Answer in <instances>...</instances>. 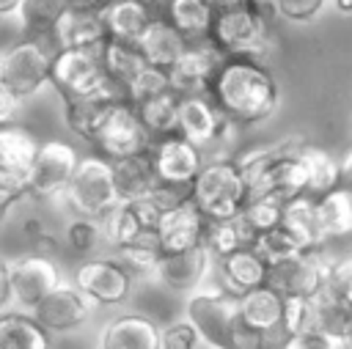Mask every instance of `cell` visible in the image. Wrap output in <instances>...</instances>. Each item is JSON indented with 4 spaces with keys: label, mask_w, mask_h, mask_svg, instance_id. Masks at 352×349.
Segmentation results:
<instances>
[{
    "label": "cell",
    "mask_w": 352,
    "mask_h": 349,
    "mask_svg": "<svg viewBox=\"0 0 352 349\" xmlns=\"http://www.w3.org/2000/svg\"><path fill=\"white\" fill-rule=\"evenodd\" d=\"M160 220H162V209L151 198L126 201L107 217L104 234L116 250L132 245H160V234H157Z\"/></svg>",
    "instance_id": "4fadbf2b"
},
{
    "label": "cell",
    "mask_w": 352,
    "mask_h": 349,
    "mask_svg": "<svg viewBox=\"0 0 352 349\" xmlns=\"http://www.w3.org/2000/svg\"><path fill=\"white\" fill-rule=\"evenodd\" d=\"M209 261H212V253L206 250V245L187 250V253L162 256L160 269H157V280L173 291H192L204 283V278L209 272Z\"/></svg>",
    "instance_id": "484cf974"
},
{
    "label": "cell",
    "mask_w": 352,
    "mask_h": 349,
    "mask_svg": "<svg viewBox=\"0 0 352 349\" xmlns=\"http://www.w3.org/2000/svg\"><path fill=\"white\" fill-rule=\"evenodd\" d=\"M333 5H336V11H341V14H352V0H330Z\"/></svg>",
    "instance_id": "11a10c76"
},
{
    "label": "cell",
    "mask_w": 352,
    "mask_h": 349,
    "mask_svg": "<svg viewBox=\"0 0 352 349\" xmlns=\"http://www.w3.org/2000/svg\"><path fill=\"white\" fill-rule=\"evenodd\" d=\"M148 157H151V165H154V173H157L160 184L190 190V192H192V184H195L198 173L206 165L204 151L182 135H168V137L154 140Z\"/></svg>",
    "instance_id": "30bf717a"
},
{
    "label": "cell",
    "mask_w": 352,
    "mask_h": 349,
    "mask_svg": "<svg viewBox=\"0 0 352 349\" xmlns=\"http://www.w3.org/2000/svg\"><path fill=\"white\" fill-rule=\"evenodd\" d=\"M330 261L322 250H300L270 267L267 286L280 291L283 297H314L327 286Z\"/></svg>",
    "instance_id": "8fae6325"
},
{
    "label": "cell",
    "mask_w": 352,
    "mask_h": 349,
    "mask_svg": "<svg viewBox=\"0 0 352 349\" xmlns=\"http://www.w3.org/2000/svg\"><path fill=\"white\" fill-rule=\"evenodd\" d=\"M283 212H286V203L280 198L261 195V198H248L239 217L253 231V236H261V234L275 231V228L283 225Z\"/></svg>",
    "instance_id": "ab89813d"
},
{
    "label": "cell",
    "mask_w": 352,
    "mask_h": 349,
    "mask_svg": "<svg viewBox=\"0 0 352 349\" xmlns=\"http://www.w3.org/2000/svg\"><path fill=\"white\" fill-rule=\"evenodd\" d=\"M168 88H173L168 71H165V69H157V66H146V69L129 82V88L124 91V99H126L129 104H140V102H146V99H151V96H157V93H162V91H168Z\"/></svg>",
    "instance_id": "7bdbcfd3"
},
{
    "label": "cell",
    "mask_w": 352,
    "mask_h": 349,
    "mask_svg": "<svg viewBox=\"0 0 352 349\" xmlns=\"http://www.w3.org/2000/svg\"><path fill=\"white\" fill-rule=\"evenodd\" d=\"M135 110L154 140L168 137V135H179V110H182V93L179 91L168 88V91L135 104Z\"/></svg>",
    "instance_id": "e575fe53"
},
{
    "label": "cell",
    "mask_w": 352,
    "mask_h": 349,
    "mask_svg": "<svg viewBox=\"0 0 352 349\" xmlns=\"http://www.w3.org/2000/svg\"><path fill=\"white\" fill-rule=\"evenodd\" d=\"M69 206L77 212V217H94V220H107L118 206V190H116V176H113V162L104 159L102 154H85L80 159V168L66 190Z\"/></svg>",
    "instance_id": "52a82bcc"
},
{
    "label": "cell",
    "mask_w": 352,
    "mask_h": 349,
    "mask_svg": "<svg viewBox=\"0 0 352 349\" xmlns=\"http://www.w3.org/2000/svg\"><path fill=\"white\" fill-rule=\"evenodd\" d=\"M316 201V217L324 239H341L352 234V190L338 187Z\"/></svg>",
    "instance_id": "8d00e7d4"
},
{
    "label": "cell",
    "mask_w": 352,
    "mask_h": 349,
    "mask_svg": "<svg viewBox=\"0 0 352 349\" xmlns=\"http://www.w3.org/2000/svg\"><path fill=\"white\" fill-rule=\"evenodd\" d=\"M311 333L336 341L338 346L352 333V305L338 291L324 286L311 297Z\"/></svg>",
    "instance_id": "cb8c5ba5"
},
{
    "label": "cell",
    "mask_w": 352,
    "mask_h": 349,
    "mask_svg": "<svg viewBox=\"0 0 352 349\" xmlns=\"http://www.w3.org/2000/svg\"><path fill=\"white\" fill-rule=\"evenodd\" d=\"M151 146H154V137L146 129V124L140 121L135 104H129V102H118L113 107V113L107 115V121L102 124V129L94 140V151L110 162L143 157L151 151Z\"/></svg>",
    "instance_id": "9c48e42d"
},
{
    "label": "cell",
    "mask_w": 352,
    "mask_h": 349,
    "mask_svg": "<svg viewBox=\"0 0 352 349\" xmlns=\"http://www.w3.org/2000/svg\"><path fill=\"white\" fill-rule=\"evenodd\" d=\"M11 264V286H14V300L22 308L36 311L63 280H60V269L52 258L47 256H22L8 261Z\"/></svg>",
    "instance_id": "2e32d148"
},
{
    "label": "cell",
    "mask_w": 352,
    "mask_h": 349,
    "mask_svg": "<svg viewBox=\"0 0 352 349\" xmlns=\"http://www.w3.org/2000/svg\"><path fill=\"white\" fill-rule=\"evenodd\" d=\"M99 349H162V327L143 313H121L99 330Z\"/></svg>",
    "instance_id": "ffe728a7"
},
{
    "label": "cell",
    "mask_w": 352,
    "mask_h": 349,
    "mask_svg": "<svg viewBox=\"0 0 352 349\" xmlns=\"http://www.w3.org/2000/svg\"><path fill=\"white\" fill-rule=\"evenodd\" d=\"M104 231H102V220H94V217H74L69 225H66V245L77 253V256H91L99 242H102Z\"/></svg>",
    "instance_id": "60d3db41"
},
{
    "label": "cell",
    "mask_w": 352,
    "mask_h": 349,
    "mask_svg": "<svg viewBox=\"0 0 352 349\" xmlns=\"http://www.w3.org/2000/svg\"><path fill=\"white\" fill-rule=\"evenodd\" d=\"M52 58L38 38H22L3 49L0 55V88L14 93L19 102L38 93L50 82Z\"/></svg>",
    "instance_id": "ba28073f"
},
{
    "label": "cell",
    "mask_w": 352,
    "mask_h": 349,
    "mask_svg": "<svg viewBox=\"0 0 352 349\" xmlns=\"http://www.w3.org/2000/svg\"><path fill=\"white\" fill-rule=\"evenodd\" d=\"M267 278H270V264L253 247H245L220 261V289H226L234 297H245L267 286Z\"/></svg>",
    "instance_id": "d4e9b609"
},
{
    "label": "cell",
    "mask_w": 352,
    "mask_h": 349,
    "mask_svg": "<svg viewBox=\"0 0 352 349\" xmlns=\"http://www.w3.org/2000/svg\"><path fill=\"white\" fill-rule=\"evenodd\" d=\"M187 319L195 324L204 344L212 349H234L245 322L239 313V297L226 289H204L187 300Z\"/></svg>",
    "instance_id": "5b68a950"
},
{
    "label": "cell",
    "mask_w": 352,
    "mask_h": 349,
    "mask_svg": "<svg viewBox=\"0 0 352 349\" xmlns=\"http://www.w3.org/2000/svg\"><path fill=\"white\" fill-rule=\"evenodd\" d=\"M148 3H151V5H154V3H165V5H168L170 0H148Z\"/></svg>",
    "instance_id": "6f0895ef"
},
{
    "label": "cell",
    "mask_w": 352,
    "mask_h": 349,
    "mask_svg": "<svg viewBox=\"0 0 352 349\" xmlns=\"http://www.w3.org/2000/svg\"><path fill=\"white\" fill-rule=\"evenodd\" d=\"M297 143H300V137L278 140V143H270V146H261V148H250L248 154H242V157L236 159L239 168H242V176H245V184H248L250 198L270 195V190H272V176H275L278 165L294 151Z\"/></svg>",
    "instance_id": "7402d4cb"
},
{
    "label": "cell",
    "mask_w": 352,
    "mask_h": 349,
    "mask_svg": "<svg viewBox=\"0 0 352 349\" xmlns=\"http://www.w3.org/2000/svg\"><path fill=\"white\" fill-rule=\"evenodd\" d=\"M0 349H52V333L33 313H3Z\"/></svg>",
    "instance_id": "d6a6232c"
},
{
    "label": "cell",
    "mask_w": 352,
    "mask_h": 349,
    "mask_svg": "<svg viewBox=\"0 0 352 349\" xmlns=\"http://www.w3.org/2000/svg\"><path fill=\"white\" fill-rule=\"evenodd\" d=\"M256 236L253 231L245 225L242 217H234V220H223V223H209L206 228V250L212 253V258L223 261L245 247H253Z\"/></svg>",
    "instance_id": "74e56055"
},
{
    "label": "cell",
    "mask_w": 352,
    "mask_h": 349,
    "mask_svg": "<svg viewBox=\"0 0 352 349\" xmlns=\"http://www.w3.org/2000/svg\"><path fill=\"white\" fill-rule=\"evenodd\" d=\"M14 300V286H11V264L3 261L0 264V302L8 305Z\"/></svg>",
    "instance_id": "681fc988"
},
{
    "label": "cell",
    "mask_w": 352,
    "mask_h": 349,
    "mask_svg": "<svg viewBox=\"0 0 352 349\" xmlns=\"http://www.w3.org/2000/svg\"><path fill=\"white\" fill-rule=\"evenodd\" d=\"M201 335L190 319H179L162 327V349H198Z\"/></svg>",
    "instance_id": "bcb514c9"
},
{
    "label": "cell",
    "mask_w": 352,
    "mask_h": 349,
    "mask_svg": "<svg viewBox=\"0 0 352 349\" xmlns=\"http://www.w3.org/2000/svg\"><path fill=\"white\" fill-rule=\"evenodd\" d=\"M250 192L236 159H212L204 165L192 184L190 201L201 209L209 223L234 220L242 214Z\"/></svg>",
    "instance_id": "3957f363"
},
{
    "label": "cell",
    "mask_w": 352,
    "mask_h": 349,
    "mask_svg": "<svg viewBox=\"0 0 352 349\" xmlns=\"http://www.w3.org/2000/svg\"><path fill=\"white\" fill-rule=\"evenodd\" d=\"M283 225L286 231L297 239V245L302 250H322L324 247V234H322V225H319V217H316V201L302 195V198H294L286 203V212H283Z\"/></svg>",
    "instance_id": "d590c367"
},
{
    "label": "cell",
    "mask_w": 352,
    "mask_h": 349,
    "mask_svg": "<svg viewBox=\"0 0 352 349\" xmlns=\"http://www.w3.org/2000/svg\"><path fill=\"white\" fill-rule=\"evenodd\" d=\"M113 176H116V190L121 203L126 201H143L151 198L157 187V173L151 165V157H129V159H116L113 162Z\"/></svg>",
    "instance_id": "1f68e13d"
},
{
    "label": "cell",
    "mask_w": 352,
    "mask_h": 349,
    "mask_svg": "<svg viewBox=\"0 0 352 349\" xmlns=\"http://www.w3.org/2000/svg\"><path fill=\"white\" fill-rule=\"evenodd\" d=\"M212 102L231 118L236 126L267 121L280 102V88L275 74L264 66V60L253 58H226L212 91Z\"/></svg>",
    "instance_id": "6da1fadb"
},
{
    "label": "cell",
    "mask_w": 352,
    "mask_h": 349,
    "mask_svg": "<svg viewBox=\"0 0 352 349\" xmlns=\"http://www.w3.org/2000/svg\"><path fill=\"white\" fill-rule=\"evenodd\" d=\"M16 104H19V99L14 93H8V91L0 88V121L3 124H11V115H14Z\"/></svg>",
    "instance_id": "f907efd6"
},
{
    "label": "cell",
    "mask_w": 352,
    "mask_h": 349,
    "mask_svg": "<svg viewBox=\"0 0 352 349\" xmlns=\"http://www.w3.org/2000/svg\"><path fill=\"white\" fill-rule=\"evenodd\" d=\"M283 330L292 338H300V335L311 333V297H286Z\"/></svg>",
    "instance_id": "ee69618b"
},
{
    "label": "cell",
    "mask_w": 352,
    "mask_h": 349,
    "mask_svg": "<svg viewBox=\"0 0 352 349\" xmlns=\"http://www.w3.org/2000/svg\"><path fill=\"white\" fill-rule=\"evenodd\" d=\"M206 228H209V220L201 214V209L192 201H184L176 209L162 212V220H160V228H157L162 256L187 253V250L204 247Z\"/></svg>",
    "instance_id": "d6986e66"
},
{
    "label": "cell",
    "mask_w": 352,
    "mask_h": 349,
    "mask_svg": "<svg viewBox=\"0 0 352 349\" xmlns=\"http://www.w3.org/2000/svg\"><path fill=\"white\" fill-rule=\"evenodd\" d=\"M69 8H72V0H22V5H19V22L36 38L52 36L58 19Z\"/></svg>",
    "instance_id": "f35d334b"
},
{
    "label": "cell",
    "mask_w": 352,
    "mask_h": 349,
    "mask_svg": "<svg viewBox=\"0 0 352 349\" xmlns=\"http://www.w3.org/2000/svg\"><path fill=\"white\" fill-rule=\"evenodd\" d=\"M19 5H22V0H0V14H14V11H19Z\"/></svg>",
    "instance_id": "db71d44e"
},
{
    "label": "cell",
    "mask_w": 352,
    "mask_h": 349,
    "mask_svg": "<svg viewBox=\"0 0 352 349\" xmlns=\"http://www.w3.org/2000/svg\"><path fill=\"white\" fill-rule=\"evenodd\" d=\"M41 143L22 124L0 126V209L11 212L16 201L30 195V170L38 157Z\"/></svg>",
    "instance_id": "277c9868"
},
{
    "label": "cell",
    "mask_w": 352,
    "mask_h": 349,
    "mask_svg": "<svg viewBox=\"0 0 352 349\" xmlns=\"http://www.w3.org/2000/svg\"><path fill=\"white\" fill-rule=\"evenodd\" d=\"M72 283L96 305H118L129 297L135 278L116 258H88L74 269Z\"/></svg>",
    "instance_id": "9a60e30c"
},
{
    "label": "cell",
    "mask_w": 352,
    "mask_h": 349,
    "mask_svg": "<svg viewBox=\"0 0 352 349\" xmlns=\"http://www.w3.org/2000/svg\"><path fill=\"white\" fill-rule=\"evenodd\" d=\"M338 165H341V187L352 190V146L344 151V157L338 159Z\"/></svg>",
    "instance_id": "816d5d0a"
},
{
    "label": "cell",
    "mask_w": 352,
    "mask_h": 349,
    "mask_svg": "<svg viewBox=\"0 0 352 349\" xmlns=\"http://www.w3.org/2000/svg\"><path fill=\"white\" fill-rule=\"evenodd\" d=\"M341 349H352V333L344 338V344H341Z\"/></svg>",
    "instance_id": "9f6ffc18"
},
{
    "label": "cell",
    "mask_w": 352,
    "mask_h": 349,
    "mask_svg": "<svg viewBox=\"0 0 352 349\" xmlns=\"http://www.w3.org/2000/svg\"><path fill=\"white\" fill-rule=\"evenodd\" d=\"M118 102H126L121 93H110V96H94V99H74V102H63V115H66V126L85 143L94 146L102 124L107 121V115L113 113V107Z\"/></svg>",
    "instance_id": "4316f807"
},
{
    "label": "cell",
    "mask_w": 352,
    "mask_h": 349,
    "mask_svg": "<svg viewBox=\"0 0 352 349\" xmlns=\"http://www.w3.org/2000/svg\"><path fill=\"white\" fill-rule=\"evenodd\" d=\"M99 58H102V66H104L110 82L121 91V96L129 88V82L148 66V60L143 58V52L138 49V44L116 41V38H107L99 47Z\"/></svg>",
    "instance_id": "4dcf8cb0"
},
{
    "label": "cell",
    "mask_w": 352,
    "mask_h": 349,
    "mask_svg": "<svg viewBox=\"0 0 352 349\" xmlns=\"http://www.w3.org/2000/svg\"><path fill=\"white\" fill-rule=\"evenodd\" d=\"M52 44L58 49H96L107 41V27L102 22V11L72 5L52 30Z\"/></svg>",
    "instance_id": "44dd1931"
},
{
    "label": "cell",
    "mask_w": 352,
    "mask_h": 349,
    "mask_svg": "<svg viewBox=\"0 0 352 349\" xmlns=\"http://www.w3.org/2000/svg\"><path fill=\"white\" fill-rule=\"evenodd\" d=\"M168 22L187 41H209L214 25V5L212 0H170Z\"/></svg>",
    "instance_id": "836d02e7"
},
{
    "label": "cell",
    "mask_w": 352,
    "mask_h": 349,
    "mask_svg": "<svg viewBox=\"0 0 352 349\" xmlns=\"http://www.w3.org/2000/svg\"><path fill=\"white\" fill-rule=\"evenodd\" d=\"M209 41L223 58L264 60L270 52V19L261 0L214 11Z\"/></svg>",
    "instance_id": "7a4b0ae2"
},
{
    "label": "cell",
    "mask_w": 352,
    "mask_h": 349,
    "mask_svg": "<svg viewBox=\"0 0 352 349\" xmlns=\"http://www.w3.org/2000/svg\"><path fill=\"white\" fill-rule=\"evenodd\" d=\"M283 308H286V297L280 291H275L272 286H261V289L239 297L242 322L258 333L280 330L283 327Z\"/></svg>",
    "instance_id": "f1b7e54d"
},
{
    "label": "cell",
    "mask_w": 352,
    "mask_h": 349,
    "mask_svg": "<svg viewBox=\"0 0 352 349\" xmlns=\"http://www.w3.org/2000/svg\"><path fill=\"white\" fill-rule=\"evenodd\" d=\"M154 5L148 0H110L102 8V22L107 27V38L138 44L140 36L154 22Z\"/></svg>",
    "instance_id": "603a6c76"
},
{
    "label": "cell",
    "mask_w": 352,
    "mask_h": 349,
    "mask_svg": "<svg viewBox=\"0 0 352 349\" xmlns=\"http://www.w3.org/2000/svg\"><path fill=\"white\" fill-rule=\"evenodd\" d=\"M80 159L82 157L66 140H44L33 162V170H30V195L36 198L66 195L80 168Z\"/></svg>",
    "instance_id": "7c38bea8"
},
{
    "label": "cell",
    "mask_w": 352,
    "mask_h": 349,
    "mask_svg": "<svg viewBox=\"0 0 352 349\" xmlns=\"http://www.w3.org/2000/svg\"><path fill=\"white\" fill-rule=\"evenodd\" d=\"M110 0H72V5H82V8H94V11H102Z\"/></svg>",
    "instance_id": "f5cc1de1"
},
{
    "label": "cell",
    "mask_w": 352,
    "mask_h": 349,
    "mask_svg": "<svg viewBox=\"0 0 352 349\" xmlns=\"http://www.w3.org/2000/svg\"><path fill=\"white\" fill-rule=\"evenodd\" d=\"M300 162L305 170L308 198H322L341 187V165L327 148H322L316 143H302Z\"/></svg>",
    "instance_id": "f546056e"
},
{
    "label": "cell",
    "mask_w": 352,
    "mask_h": 349,
    "mask_svg": "<svg viewBox=\"0 0 352 349\" xmlns=\"http://www.w3.org/2000/svg\"><path fill=\"white\" fill-rule=\"evenodd\" d=\"M253 250L272 267V264H278V261H283V258H289V256H294V253H300L302 247L297 245V239L286 231V225H280V228H275V231H267V234H261V236H256V242H253Z\"/></svg>",
    "instance_id": "b9f144b4"
},
{
    "label": "cell",
    "mask_w": 352,
    "mask_h": 349,
    "mask_svg": "<svg viewBox=\"0 0 352 349\" xmlns=\"http://www.w3.org/2000/svg\"><path fill=\"white\" fill-rule=\"evenodd\" d=\"M327 286L333 291H338L344 300L352 297V256H341V258H333L330 261Z\"/></svg>",
    "instance_id": "7dc6e473"
},
{
    "label": "cell",
    "mask_w": 352,
    "mask_h": 349,
    "mask_svg": "<svg viewBox=\"0 0 352 349\" xmlns=\"http://www.w3.org/2000/svg\"><path fill=\"white\" fill-rule=\"evenodd\" d=\"M58 247H60V242H58L47 228L33 239V253H36V256H47V258H52V256L58 253Z\"/></svg>",
    "instance_id": "c3c4849f"
},
{
    "label": "cell",
    "mask_w": 352,
    "mask_h": 349,
    "mask_svg": "<svg viewBox=\"0 0 352 349\" xmlns=\"http://www.w3.org/2000/svg\"><path fill=\"white\" fill-rule=\"evenodd\" d=\"M236 126L231 118L223 115V110L209 96H182L179 110V135L187 137L201 151L217 140L226 137V129Z\"/></svg>",
    "instance_id": "e0dca14e"
},
{
    "label": "cell",
    "mask_w": 352,
    "mask_h": 349,
    "mask_svg": "<svg viewBox=\"0 0 352 349\" xmlns=\"http://www.w3.org/2000/svg\"><path fill=\"white\" fill-rule=\"evenodd\" d=\"M94 300L80 291L74 283H60L36 311L33 316L38 319L41 327H47L50 333H72L77 327H82L94 311Z\"/></svg>",
    "instance_id": "ac0fdd59"
},
{
    "label": "cell",
    "mask_w": 352,
    "mask_h": 349,
    "mask_svg": "<svg viewBox=\"0 0 352 349\" xmlns=\"http://www.w3.org/2000/svg\"><path fill=\"white\" fill-rule=\"evenodd\" d=\"M267 5L286 22H311L322 11L324 0H267Z\"/></svg>",
    "instance_id": "f6af8a7d"
},
{
    "label": "cell",
    "mask_w": 352,
    "mask_h": 349,
    "mask_svg": "<svg viewBox=\"0 0 352 349\" xmlns=\"http://www.w3.org/2000/svg\"><path fill=\"white\" fill-rule=\"evenodd\" d=\"M223 60L226 58L214 49L212 41H190L184 55L168 69L173 91H179L182 96H206Z\"/></svg>",
    "instance_id": "5bb4252c"
},
{
    "label": "cell",
    "mask_w": 352,
    "mask_h": 349,
    "mask_svg": "<svg viewBox=\"0 0 352 349\" xmlns=\"http://www.w3.org/2000/svg\"><path fill=\"white\" fill-rule=\"evenodd\" d=\"M187 47H190V41L168 19H154L151 27L138 41V49L143 52L148 66H157V69H165V71L184 55Z\"/></svg>",
    "instance_id": "83f0119b"
},
{
    "label": "cell",
    "mask_w": 352,
    "mask_h": 349,
    "mask_svg": "<svg viewBox=\"0 0 352 349\" xmlns=\"http://www.w3.org/2000/svg\"><path fill=\"white\" fill-rule=\"evenodd\" d=\"M50 85L60 93L63 102L118 93L96 49H58L52 58Z\"/></svg>",
    "instance_id": "8992f818"
}]
</instances>
